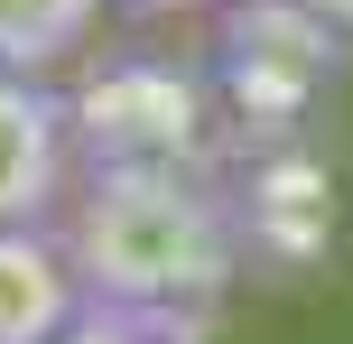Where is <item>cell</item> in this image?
Here are the masks:
<instances>
[{"label": "cell", "mask_w": 353, "mask_h": 344, "mask_svg": "<svg viewBox=\"0 0 353 344\" xmlns=\"http://www.w3.org/2000/svg\"><path fill=\"white\" fill-rule=\"evenodd\" d=\"M56 242L84 270L93 307L140 316H205L242 279V214L195 159H112L84 168L74 205L56 214Z\"/></svg>", "instance_id": "1"}, {"label": "cell", "mask_w": 353, "mask_h": 344, "mask_svg": "<svg viewBox=\"0 0 353 344\" xmlns=\"http://www.w3.org/2000/svg\"><path fill=\"white\" fill-rule=\"evenodd\" d=\"M84 186V121H74L65 84L10 74L0 84V223L10 233H47Z\"/></svg>", "instance_id": "2"}, {"label": "cell", "mask_w": 353, "mask_h": 344, "mask_svg": "<svg viewBox=\"0 0 353 344\" xmlns=\"http://www.w3.org/2000/svg\"><path fill=\"white\" fill-rule=\"evenodd\" d=\"M84 307H93L84 270L65 261L56 223L47 233H10L0 223V344H56Z\"/></svg>", "instance_id": "3"}, {"label": "cell", "mask_w": 353, "mask_h": 344, "mask_svg": "<svg viewBox=\"0 0 353 344\" xmlns=\"http://www.w3.org/2000/svg\"><path fill=\"white\" fill-rule=\"evenodd\" d=\"M103 10H112V0H0V74L56 84V74L93 47Z\"/></svg>", "instance_id": "4"}, {"label": "cell", "mask_w": 353, "mask_h": 344, "mask_svg": "<svg viewBox=\"0 0 353 344\" xmlns=\"http://www.w3.org/2000/svg\"><path fill=\"white\" fill-rule=\"evenodd\" d=\"M56 344H195L186 316H140V307H84Z\"/></svg>", "instance_id": "5"}, {"label": "cell", "mask_w": 353, "mask_h": 344, "mask_svg": "<svg viewBox=\"0 0 353 344\" xmlns=\"http://www.w3.org/2000/svg\"><path fill=\"white\" fill-rule=\"evenodd\" d=\"M121 19H195V10H223V0H112Z\"/></svg>", "instance_id": "6"}, {"label": "cell", "mask_w": 353, "mask_h": 344, "mask_svg": "<svg viewBox=\"0 0 353 344\" xmlns=\"http://www.w3.org/2000/svg\"><path fill=\"white\" fill-rule=\"evenodd\" d=\"M288 10H307L316 28H335V37H353V0H288Z\"/></svg>", "instance_id": "7"}]
</instances>
